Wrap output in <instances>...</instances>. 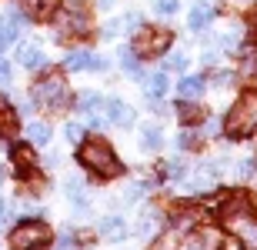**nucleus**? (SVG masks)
<instances>
[{
	"label": "nucleus",
	"mask_w": 257,
	"mask_h": 250,
	"mask_svg": "<svg viewBox=\"0 0 257 250\" xmlns=\"http://www.w3.org/2000/svg\"><path fill=\"white\" fill-rule=\"evenodd\" d=\"M17 30H20V24H17V20H10L7 14L0 17V50H4V47H10V44L17 40Z\"/></svg>",
	"instance_id": "obj_18"
},
{
	"label": "nucleus",
	"mask_w": 257,
	"mask_h": 250,
	"mask_svg": "<svg viewBox=\"0 0 257 250\" xmlns=\"http://www.w3.org/2000/svg\"><path fill=\"white\" fill-rule=\"evenodd\" d=\"M167 173H171V177H184V164H181V160L167 164Z\"/></svg>",
	"instance_id": "obj_36"
},
{
	"label": "nucleus",
	"mask_w": 257,
	"mask_h": 250,
	"mask_svg": "<svg viewBox=\"0 0 257 250\" xmlns=\"http://www.w3.org/2000/svg\"><path fill=\"white\" fill-rule=\"evenodd\" d=\"M174 34L167 27H141L137 34H134V54L137 57H157V54H164V50L171 47Z\"/></svg>",
	"instance_id": "obj_3"
},
{
	"label": "nucleus",
	"mask_w": 257,
	"mask_h": 250,
	"mask_svg": "<svg viewBox=\"0 0 257 250\" xmlns=\"http://www.w3.org/2000/svg\"><path fill=\"white\" fill-rule=\"evenodd\" d=\"M77 160H80L90 173L104 177V180H110V177H117V173H124V164L117 160V154L104 144V140H87V144H80Z\"/></svg>",
	"instance_id": "obj_1"
},
{
	"label": "nucleus",
	"mask_w": 257,
	"mask_h": 250,
	"mask_svg": "<svg viewBox=\"0 0 257 250\" xmlns=\"http://www.w3.org/2000/svg\"><path fill=\"white\" fill-rule=\"evenodd\" d=\"M107 117H110L117 127H131L134 124V110L124 104V100H117V97H114V100H107Z\"/></svg>",
	"instance_id": "obj_11"
},
{
	"label": "nucleus",
	"mask_w": 257,
	"mask_h": 250,
	"mask_svg": "<svg viewBox=\"0 0 257 250\" xmlns=\"http://www.w3.org/2000/svg\"><path fill=\"white\" fill-rule=\"evenodd\" d=\"M257 127V94H240L237 104L230 107V114L224 117V134L234 140L250 137V130Z\"/></svg>",
	"instance_id": "obj_2"
},
{
	"label": "nucleus",
	"mask_w": 257,
	"mask_h": 250,
	"mask_svg": "<svg viewBox=\"0 0 257 250\" xmlns=\"http://www.w3.org/2000/svg\"><path fill=\"white\" fill-rule=\"evenodd\" d=\"M67 70H107L100 57H90V50H74L67 57Z\"/></svg>",
	"instance_id": "obj_7"
},
{
	"label": "nucleus",
	"mask_w": 257,
	"mask_h": 250,
	"mask_svg": "<svg viewBox=\"0 0 257 250\" xmlns=\"http://www.w3.org/2000/svg\"><path fill=\"white\" fill-rule=\"evenodd\" d=\"M10 157H14L20 177H27V173L34 170V164H37V157H34V150H30L27 144H14V147H10Z\"/></svg>",
	"instance_id": "obj_9"
},
{
	"label": "nucleus",
	"mask_w": 257,
	"mask_h": 250,
	"mask_svg": "<svg viewBox=\"0 0 257 250\" xmlns=\"http://www.w3.org/2000/svg\"><path fill=\"white\" fill-rule=\"evenodd\" d=\"M177 117H181L184 124H194V120L204 117V107L194 104V100H181V104H177Z\"/></svg>",
	"instance_id": "obj_19"
},
{
	"label": "nucleus",
	"mask_w": 257,
	"mask_h": 250,
	"mask_svg": "<svg viewBox=\"0 0 257 250\" xmlns=\"http://www.w3.org/2000/svg\"><path fill=\"white\" fill-rule=\"evenodd\" d=\"M147 94L151 97H164L167 94V74H164V70H157L154 77H147Z\"/></svg>",
	"instance_id": "obj_23"
},
{
	"label": "nucleus",
	"mask_w": 257,
	"mask_h": 250,
	"mask_svg": "<svg viewBox=\"0 0 257 250\" xmlns=\"http://www.w3.org/2000/svg\"><path fill=\"white\" fill-rule=\"evenodd\" d=\"M120 27H124V20H110V24L104 27V37H117V34H120Z\"/></svg>",
	"instance_id": "obj_32"
},
{
	"label": "nucleus",
	"mask_w": 257,
	"mask_h": 250,
	"mask_svg": "<svg viewBox=\"0 0 257 250\" xmlns=\"http://www.w3.org/2000/svg\"><path fill=\"white\" fill-rule=\"evenodd\" d=\"M110 4H114V0H100V7H110Z\"/></svg>",
	"instance_id": "obj_40"
},
{
	"label": "nucleus",
	"mask_w": 257,
	"mask_h": 250,
	"mask_svg": "<svg viewBox=\"0 0 257 250\" xmlns=\"http://www.w3.org/2000/svg\"><path fill=\"white\" fill-rule=\"evenodd\" d=\"M47 240H50V230H47V223H40V220H24L10 233V247L14 250H44Z\"/></svg>",
	"instance_id": "obj_4"
},
{
	"label": "nucleus",
	"mask_w": 257,
	"mask_h": 250,
	"mask_svg": "<svg viewBox=\"0 0 257 250\" xmlns=\"http://www.w3.org/2000/svg\"><path fill=\"white\" fill-rule=\"evenodd\" d=\"M154 7H157V14H164V17H167V14H177V0H157Z\"/></svg>",
	"instance_id": "obj_28"
},
{
	"label": "nucleus",
	"mask_w": 257,
	"mask_h": 250,
	"mask_svg": "<svg viewBox=\"0 0 257 250\" xmlns=\"http://www.w3.org/2000/svg\"><path fill=\"white\" fill-rule=\"evenodd\" d=\"M230 84H234V74H227V70L214 74V87H230Z\"/></svg>",
	"instance_id": "obj_30"
},
{
	"label": "nucleus",
	"mask_w": 257,
	"mask_h": 250,
	"mask_svg": "<svg viewBox=\"0 0 257 250\" xmlns=\"http://www.w3.org/2000/svg\"><path fill=\"white\" fill-rule=\"evenodd\" d=\"M217 250H244V243L234 240V237H227V240H220V247H217Z\"/></svg>",
	"instance_id": "obj_35"
},
{
	"label": "nucleus",
	"mask_w": 257,
	"mask_h": 250,
	"mask_svg": "<svg viewBox=\"0 0 257 250\" xmlns=\"http://www.w3.org/2000/svg\"><path fill=\"white\" fill-rule=\"evenodd\" d=\"M57 20H60V27H64L67 34H87V27H90V20H87L84 10H64Z\"/></svg>",
	"instance_id": "obj_8"
},
{
	"label": "nucleus",
	"mask_w": 257,
	"mask_h": 250,
	"mask_svg": "<svg viewBox=\"0 0 257 250\" xmlns=\"http://www.w3.org/2000/svg\"><path fill=\"white\" fill-rule=\"evenodd\" d=\"M214 14H217V10L210 7V4H204V0H200V4H194V10H191V17H187V24H191V30H204L210 20H214Z\"/></svg>",
	"instance_id": "obj_14"
},
{
	"label": "nucleus",
	"mask_w": 257,
	"mask_h": 250,
	"mask_svg": "<svg viewBox=\"0 0 257 250\" xmlns=\"http://www.w3.org/2000/svg\"><path fill=\"white\" fill-rule=\"evenodd\" d=\"M254 70V57H244V67H240V74H250Z\"/></svg>",
	"instance_id": "obj_38"
},
{
	"label": "nucleus",
	"mask_w": 257,
	"mask_h": 250,
	"mask_svg": "<svg viewBox=\"0 0 257 250\" xmlns=\"http://www.w3.org/2000/svg\"><path fill=\"white\" fill-rule=\"evenodd\" d=\"M0 180H4V170H0Z\"/></svg>",
	"instance_id": "obj_41"
},
{
	"label": "nucleus",
	"mask_w": 257,
	"mask_h": 250,
	"mask_svg": "<svg viewBox=\"0 0 257 250\" xmlns=\"http://www.w3.org/2000/svg\"><path fill=\"white\" fill-rule=\"evenodd\" d=\"M237 173H240V177H254V173H257V164L247 157V160H244V164L237 167Z\"/></svg>",
	"instance_id": "obj_31"
},
{
	"label": "nucleus",
	"mask_w": 257,
	"mask_h": 250,
	"mask_svg": "<svg viewBox=\"0 0 257 250\" xmlns=\"http://www.w3.org/2000/svg\"><path fill=\"white\" fill-rule=\"evenodd\" d=\"M217 130H220V124H217V120H210V124H207V137H217Z\"/></svg>",
	"instance_id": "obj_39"
},
{
	"label": "nucleus",
	"mask_w": 257,
	"mask_h": 250,
	"mask_svg": "<svg viewBox=\"0 0 257 250\" xmlns=\"http://www.w3.org/2000/svg\"><path fill=\"white\" fill-rule=\"evenodd\" d=\"M100 233H104L107 240H124L127 237V223L120 217H104L100 220Z\"/></svg>",
	"instance_id": "obj_15"
},
{
	"label": "nucleus",
	"mask_w": 257,
	"mask_h": 250,
	"mask_svg": "<svg viewBox=\"0 0 257 250\" xmlns=\"http://www.w3.org/2000/svg\"><path fill=\"white\" fill-rule=\"evenodd\" d=\"M120 67H124L131 77H141V57H137L134 50H124V54H120Z\"/></svg>",
	"instance_id": "obj_24"
},
{
	"label": "nucleus",
	"mask_w": 257,
	"mask_h": 250,
	"mask_svg": "<svg viewBox=\"0 0 257 250\" xmlns=\"http://www.w3.org/2000/svg\"><path fill=\"white\" fill-rule=\"evenodd\" d=\"M7 84H10V64L0 60V87H7Z\"/></svg>",
	"instance_id": "obj_34"
},
{
	"label": "nucleus",
	"mask_w": 257,
	"mask_h": 250,
	"mask_svg": "<svg viewBox=\"0 0 257 250\" xmlns=\"http://www.w3.org/2000/svg\"><path fill=\"white\" fill-rule=\"evenodd\" d=\"M34 100L54 107V110H64V107L70 104V94H67L64 77H60V74H50V77L37 80V87H34Z\"/></svg>",
	"instance_id": "obj_5"
},
{
	"label": "nucleus",
	"mask_w": 257,
	"mask_h": 250,
	"mask_svg": "<svg viewBox=\"0 0 257 250\" xmlns=\"http://www.w3.org/2000/svg\"><path fill=\"white\" fill-rule=\"evenodd\" d=\"M230 227V233H237V240L244 243L247 250H257V220L250 217V210L244 213H230V217H224Z\"/></svg>",
	"instance_id": "obj_6"
},
{
	"label": "nucleus",
	"mask_w": 257,
	"mask_h": 250,
	"mask_svg": "<svg viewBox=\"0 0 257 250\" xmlns=\"http://www.w3.org/2000/svg\"><path fill=\"white\" fill-rule=\"evenodd\" d=\"M67 140H74V144H84V127H80V124H67Z\"/></svg>",
	"instance_id": "obj_27"
},
{
	"label": "nucleus",
	"mask_w": 257,
	"mask_h": 250,
	"mask_svg": "<svg viewBox=\"0 0 257 250\" xmlns=\"http://www.w3.org/2000/svg\"><path fill=\"white\" fill-rule=\"evenodd\" d=\"M177 144H181L184 150H191V147H197V137H194V130H184V134L177 137Z\"/></svg>",
	"instance_id": "obj_29"
},
{
	"label": "nucleus",
	"mask_w": 257,
	"mask_h": 250,
	"mask_svg": "<svg viewBox=\"0 0 257 250\" xmlns=\"http://www.w3.org/2000/svg\"><path fill=\"white\" fill-rule=\"evenodd\" d=\"M184 67H187V57L184 54H174V57L164 60V70H184Z\"/></svg>",
	"instance_id": "obj_26"
},
{
	"label": "nucleus",
	"mask_w": 257,
	"mask_h": 250,
	"mask_svg": "<svg viewBox=\"0 0 257 250\" xmlns=\"http://www.w3.org/2000/svg\"><path fill=\"white\" fill-rule=\"evenodd\" d=\"M67 193H70V200L77 203V207H84V180H80V177H70V180H67Z\"/></svg>",
	"instance_id": "obj_25"
},
{
	"label": "nucleus",
	"mask_w": 257,
	"mask_h": 250,
	"mask_svg": "<svg viewBox=\"0 0 257 250\" xmlns=\"http://www.w3.org/2000/svg\"><path fill=\"white\" fill-rule=\"evenodd\" d=\"M57 250H74V240L64 233V237H60V243H57Z\"/></svg>",
	"instance_id": "obj_37"
},
{
	"label": "nucleus",
	"mask_w": 257,
	"mask_h": 250,
	"mask_svg": "<svg viewBox=\"0 0 257 250\" xmlns=\"http://www.w3.org/2000/svg\"><path fill=\"white\" fill-rule=\"evenodd\" d=\"M24 10H27L30 20H47V17H54L57 0H24Z\"/></svg>",
	"instance_id": "obj_12"
},
{
	"label": "nucleus",
	"mask_w": 257,
	"mask_h": 250,
	"mask_svg": "<svg viewBox=\"0 0 257 250\" xmlns=\"http://www.w3.org/2000/svg\"><path fill=\"white\" fill-rule=\"evenodd\" d=\"M220 240H224V237H220L217 230H210V227H204V230H194V233H191V247H194V250H217Z\"/></svg>",
	"instance_id": "obj_10"
},
{
	"label": "nucleus",
	"mask_w": 257,
	"mask_h": 250,
	"mask_svg": "<svg viewBox=\"0 0 257 250\" xmlns=\"http://www.w3.org/2000/svg\"><path fill=\"white\" fill-rule=\"evenodd\" d=\"M100 104H104V97H100V94H90V90L77 97V110H80L84 117L87 114H97V110H100Z\"/></svg>",
	"instance_id": "obj_20"
},
{
	"label": "nucleus",
	"mask_w": 257,
	"mask_h": 250,
	"mask_svg": "<svg viewBox=\"0 0 257 250\" xmlns=\"http://www.w3.org/2000/svg\"><path fill=\"white\" fill-rule=\"evenodd\" d=\"M17 134V114H14V107L0 97V137H10Z\"/></svg>",
	"instance_id": "obj_16"
},
{
	"label": "nucleus",
	"mask_w": 257,
	"mask_h": 250,
	"mask_svg": "<svg viewBox=\"0 0 257 250\" xmlns=\"http://www.w3.org/2000/svg\"><path fill=\"white\" fill-rule=\"evenodd\" d=\"M247 34H250V40L257 44V7L250 10V20H247Z\"/></svg>",
	"instance_id": "obj_33"
},
{
	"label": "nucleus",
	"mask_w": 257,
	"mask_h": 250,
	"mask_svg": "<svg viewBox=\"0 0 257 250\" xmlns=\"http://www.w3.org/2000/svg\"><path fill=\"white\" fill-rule=\"evenodd\" d=\"M161 144H164L161 130H157V127H144V134H141V147H144V150L157 154V150H161Z\"/></svg>",
	"instance_id": "obj_21"
},
{
	"label": "nucleus",
	"mask_w": 257,
	"mask_h": 250,
	"mask_svg": "<svg viewBox=\"0 0 257 250\" xmlns=\"http://www.w3.org/2000/svg\"><path fill=\"white\" fill-rule=\"evenodd\" d=\"M17 57H20V64H24L27 70H37V67H44V64H47V57L40 54V47H37V44H20Z\"/></svg>",
	"instance_id": "obj_13"
},
{
	"label": "nucleus",
	"mask_w": 257,
	"mask_h": 250,
	"mask_svg": "<svg viewBox=\"0 0 257 250\" xmlns=\"http://www.w3.org/2000/svg\"><path fill=\"white\" fill-rule=\"evenodd\" d=\"M204 77H184L181 84H177V94L184 97V100H197L200 94H204Z\"/></svg>",
	"instance_id": "obj_17"
},
{
	"label": "nucleus",
	"mask_w": 257,
	"mask_h": 250,
	"mask_svg": "<svg viewBox=\"0 0 257 250\" xmlns=\"http://www.w3.org/2000/svg\"><path fill=\"white\" fill-rule=\"evenodd\" d=\"M27 140H30L34 147H44V144L50 140V127H47V124H30V127H27Z\"/></svg>",
	"instance_id": "obj_22"
}]
</instances>
